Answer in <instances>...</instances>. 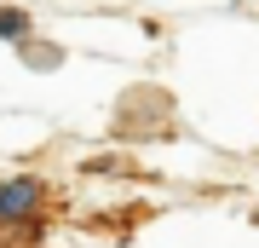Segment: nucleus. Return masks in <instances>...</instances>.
Listing matches in <instances>:
<instances>
[{
    "label": "nucleus",
    "instance_id": "nucleus-2",
    "mask_svg": "<svg viewBox=\"0 0 259 248\" xmlns=\"http://www.w3.org/2000/svg\"><path fill=\"white\" fill-rule=\"evenodd\" d=\"M23 29H29L23 12H0V35H23Z\"/></svg>",
    "mask_w": 259,
    "mask_h": 248
},
{
    "label": "nucleus",
    "instance_id": "nucleus-1",
    "mask_svg": "<svg viewBox=\"0 0 259 248\" xmlns=\"http://www.w3.org/2000/svg\"><path fill=\"white\" fill-rule=\"evenodd\" d=\"M35 179H12L6 185V191H0V220H12V214H29V208H35Z\"/></svg>",
    "mask_w": 259,
    "mask_h": 248
}]
</instances>
